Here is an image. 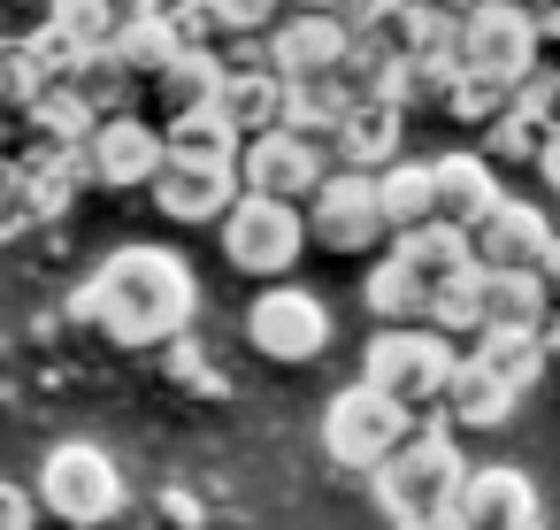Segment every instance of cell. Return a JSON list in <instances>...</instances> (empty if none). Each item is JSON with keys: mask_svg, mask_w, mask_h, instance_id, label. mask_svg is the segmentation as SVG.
Here are the masks:
<instances>
[{"mask_svg": "<svg viewBox=\"0 0 560 530\" xmlns=\"http://www.w3.org/2000/svg\"><path fill=\"white\" fill-rule=\"evenodd\" d=\"M407 407L399 400H384V392H369V384H346V392H330V415H323V453L338 461V469H384L399 446H407Z\"/></svg>", "mask_w": 560, "mask_h": 530, "instance_id": "obj_5", "label": "cell"}, {"mask_svg": "<svg viewBox=\"0 0 560 530\" xmlns=\"http://www.w3.org/2000/svg\"><path fill=\"white\" fill-rule=\"evenodd\" d=\"M162 154H170V162H208V170H238V139H231V124H223L215 108L162 124Z\"/></svg>", "mask_w": 560, "mask_h": 530, "instance_id": "obj_26", "label": "cell"}, {"mask_svg": "<svg viewBox=\"0 0 560 530\" xmlns=\"http://www.w3.org/2000/svg\"><path fill=\"white\" fill-rule=\"evenodd\" d=\"M39 9H47V0H39Z\"/></svg>", "mask_w": 560, "mask_h": 530, "instance_id": "obj_44", "label": "cell"}, {"mask_svg": "<svg viewBox=\"0 0 560 530\" xmlns=\"http://www.w3.org/2000/svg\"><path fill=\"white\" fill-rule=\"evenodd\" d=\"M537 147H545V124L537 116H522V108H506L499 124H483V162H529L537 170Z\"/></svg>", "mask_w": 560, "mask_h": 530, "instance_id": "obj_31", "label": "cell"}, {"mask_svg": "<svg viewBox=\"0 0 560 530\" xmlns=\"http://www.w3.org/2000/svg\"><path fill=\"white\" fill-rule=\"evenodd\" d=\"M376 208H384V231H392V239L438 223V208H430V162H392V170L376 177Z\"/></svg>", "mask_w": 560, "mask_h": 530, "instance_id": "obj_25", "label": "cell"}, {"mask_svg": "<svg viewBox=\"0 0 560 530\" xmlns=\"http://www.w3.org/2000/svg\"><path fill=\"white\" fill-rule=\"evenodd\" d=\"M552 231H560V216H552Z\"/></svg>", "mask_w": 560, "mask_h": 530, "instance_id": "obj_43", "label": "cell"}, {"mask_svg": "<svg viewBox=\"0 0 560 530\" xmlns=\"http://www.w3.org/2000/svg\"><path fill=\"white\" fill-rule=\"evenodd\" d=\"M460 70L522 85L537 70V16L522 9V0H476V9L460 16Z\"/></svg>", "mask_w": 560, "mask_h": 530, "instance_id": "obj_7", "label": "cell"}, {"mask_svg": "<svg viewBox=\"0 0 560 530\" xmlns=\"http://www.w3.org/2000/svg\"><path fill=\"white\" fill-rule=\"evenodd\" d=\"M192 308H200L192 262L170 254V246H116L70 300V315L93 323L116 346H162L192 323Z\"/></svg>", "mask_w": 560, "mask_h": 530, "instance_id": "obj_1", "label": "cell"}, {"mask_svg": "<svg viewBox=\"0 0 560 530\" xmlns=\"http://www.w3.org/2000/svg\"><path fill=\"white\" fill-rule=\"evenodd\" d=\"M392 269L407 277V292L422 300V315H430V300L460 277V269H476V254H468V231H445V223H422V231H407V239H392Z\"/></svg>", "mask_w": 560, "mask_h": 530, "instance_id": "obj_17", "label": "cell"}, {"mask_svg": "<svg viewBox=\"0 0 560 530\" xmlns=\"http://www.w3.org/2000/svg\"><path fill=\"white\" fill-rule=\"evenodd\" d=\"M162 16V0H108V24H116V39L124 32H139V24H154Z\"/></svg>", "mask_w": 560, "mask_h": 530, "instance_id": "obj_36", "label": "cell"}, {"mask_svg": "<svg viewBox=\"0 0 560 530\" xmlns=\"http://www.w3.org/2000/svg\"><path fill=\"white\" fill-rule=\"evenodd\" d=\"M552 216L545 208H529V200H499L476 231H468V254H476V269H529V277H545V262H552Z\"/></svg>", "mask_w": 560, "mask_h": 530, "instance_id": "obj_12", "label": "cell"}, {"mask_svg": "<svg viewBox=\"0 0 560 530\" xmlns=\"http://www.w3.org/2000/svg\"><path fill=\"white\" fill-rule=\"evenodd\" d=\"M399 124H407V108H392V101H376V93H353L346 124L330 131L338 170H353V177H384V170L399 162Z\"/></svg>", "mask_w": 560, "mask_h": 530, "instance_id": "obj_14", "label": "cell"}, {"mask_svg": "<svg viewBox=\"0 0 560 530\" xmlns=\"http://www.w3.org/2000/svg\"><path fill=\"white\" fill-rule=\"evenodd\" d=\"M438 407L453 415V430H499V423L514 415V392H506L491 369H476V361L460 354L453 377H445V392H438Z\"/></svg>", "mask_w": 560, "mask_h": 530, "instance_id": "obj_21", "label": "cell"}, {"mask_svg": "<svg viewBox=\"0 0 560 530\" xmlns=\"http://www.w3.org/2000/svg\"><path fill=\"white\" fill-rule=\"evenodd\" d=\"M453 361H460V354H453L430 323H399V331H376V338H369L361 384H369V392H384V400H399V407L415 415V407H430V400L445 392Z\"/></svg>", "mask_w": 560, "mask_h": 530, "instance_id": "obj_4", "label": "cell"}, {"mask_svg": "<svg viewBox=\"0 0 560 530\" xmlns=\"http://www.w3.org/2000/svg\"><path fill=\"white\" fill-rule=\"evenodd\" d=\"M47 24L78 47V55H101L116 47V24H108V0H47Z\"/></svg>", "mask_w": 560, "mask_h": 530, "instance_id": "obj_30", "label": "cell"}, {"mask_svg": "<svg viewBox=\"0 0 560 530\" xmlns=\"http://www.w3.org/2000/svg\"><path fill=\"white\" fill-rule=\"evenodd\" d=\"M300 223H307V239H315L323 254H361V246H376V239H384V208H376V177H353V170H330V177L315 185V200L300 208Z\"/></svg>", "mask_w": 560, "mask_h": 530, "instance_id": "obj_9", "label": "cell"}, {"mask_svg": "<svg viewBox=\"0 0 560 530\" xmlns=\"http://www.w3.org/2000/svg\"><path fill=\"white\" fill-rule=\"evenodd\" d=\"M0 530H39V499L9 476H0Z\"/></svg>", "mask_w": 560, "mask_h": 530, "instance_id": "obj_35", "label": "cell"}, {"mask_svg": "<svg viewBox=\"0 0 560 530\" xmlns=\"http://www.w3.org/2000/svg\"><path fill=\"white\" fill-rule=\"evenodd\" d=\"M453 124H499L506 108H514V85H499V78H476V70H453V85H445V101H438Z\"/></svg>", "mask_w": 560, "mask_h": 530, "instance_id": "obj_28", "label": "cell"}, {"mask_svg": "<svg viewBox=\"0 0 560 530\" xmlns=\"http://www.w3.org/2000/svg\"><path fill=\"white\" fill-rule=\"evenodd\" d=\"M468 484V453L453 446V430H407V446L376 469V499L399 530H438L453 522V499Z\"/></svg>", "mask_w": 560, "mask_h": 530, "instance_id": "obj_2", "label": "cell"}, {"mask_svg": "<svg viewBox=\"0 0 560 530\" xmlns=\"http://www.w3.org/2000/svg\"><path fill=\"white\" fill-rule=\"evenodd\" d=\"M323 177H330V154H323L315 139L261 131V139L238 147V193H261V200H284V208H307Z\"/></svg>", "mask_w": 560, "mask_h": 530, "instance_id": "obj_8", "label": "cell"}, {"mask_svg": "<svg viewBox=\"0 0 560 530\" xmlns=\"http://www.w3.org/2000/svg\"><path fill=\"white\" fill-rule=\"evenodd\" d=\"M246 338L254 354L269 361H315L330 346V308L307 292V285H269L254 308H246Z\"/></svg>", "mask_w": 560, "mask_h": 530, "instance_id": "obj_10", "label": "cell"}, {"mask_svg": "<svg viewBox=\"0 0 560 530\" xmlns=\"http://www.w3.org/2000/svg\"><path fill=\"white\" fill-rule=\"evenodd\" d=\"M78 162H85V177L131 193V185H154L170 154H162V131L147 116H108V124H93V139L78 147Z\"/></svg>", "mask_w": 560, "mask_h": 530, "instance_id": "obj_13", "label": "cell"}, {"mask_svg": "<svg viewBox=\"0 0 560 530\" xmlns=\"http://www.w3.org/2000/svg\"><path fill=\"white\" fill-rule=\"evenodd\" d=\"M261 62H269L284 85H330V78H346V62H353V32H346L338 16H277Z\"/></svg>", "mask_w": 560, "mask_h": 530, "instance_id": "obj_11", "label": "cell"}, {"mask_svg": "<svg viewBox=\"0 0 560 530\" xmlns=\"http://www.w3.org/2000/svg\"><path fill=\"white\" fill-rule=\"evenodd\" d=\"M154 208L170 223H223L238 200V170H208V162H162V177L147 185Z\"/></svg>", "mask_w": 560, "mask_h": 530, "instance_id": "obj_18", "label": "cell"}, {"mask_svg": "<svg viewBox=\"0 0 560 530\" xmlns=\"http://www.w3.org/2000/svg\"><path fill=\"white\" fill-rule=\"evenodd\" d=\"M453 522L460 530H537V484L522 469H468Z\"/></svg>", "mask_w": 560, "mask_h": 530, "instance_id": "obj_15", "label": "cell"}, {"mask_svg": "<svg viewBox=\"0 0 560 530\" xmlns=\"http://www.w3.org/2000/svg\"><path fill=\"white\" fill-rule=\"evenodd\" d=\"M277 9H284V16H330L338 0H277Z\"/></svg>", "mask_w": 560, "mask_h": 530, "instance_id": "obj_39", "label": "cell"}, {"mask_svg": "<svg viewBox=\"0 0 560 530\" xmlns=\"http://www.w3.org/2000/svg\"><path fill=\"white\" fill-rule=\"evenodd\" d=\"M215 116L231 124V139H261V131H284V78L269 62L254 70H223V93H215Z\"/></svg>", "mask_w": 560, "mask_h": 530, "instance_id": "obj_19", "label": "cell"}, {"mask_svg": "<svg viewBox=\"0 0 560 530\" xmlns=\"http://www.w3.org/2000/svg\"><path fill=\"white\" fill-rule=\"evenodd\" d=\"M468 361H476V369H491V377L522 400V392L545 377V361H552V354H545V331H483V338L468 346Z\"/></svg>", "mask_w": 560, "mask_h": 530, "instance_id": "obj_23", "label": "cell"}, {"mask_svg": "<svg viewBox=\"0 0 560 530\" xmlns=\"http://www.w3.org/2000/svg\"><path fill=\"white\" fill-rule=\"evenodd\" d=\"M208 16H215L223 39H261L284 9H277V0H208Z\"/></svg>", "mask_w": 560, "mask_h": 530, "instance_id": "obj_32", "label": "cell"}, {"mask_svg": "<svg viewBox=\"0 0 560 530\" xmlns=\"http://www.w3.org/2000/svg\"><path fill=\"white\" fill-rule=\"evenodd\" d=\"M47 93V70L32 62L24 39H0V116H32Z\"/></svg>", "mask_w": 560, "mask_h": 530, "instance_id": "obj_29", "label": "cell"}, {"mask_svg": "<svg viewBox=\"0 0 560 530\" xmlns=\"http://www.w3.org/2000/svg\"><path fill=\"white\" fill-rule=\"evenodd\" d=\"M154 108H162V124H177V116H200V108H215V93H223V55H177L154 85Z\"/></svg>", "mask_w": 560, "mask_h": 530, "instance_id": "obj_22", "label": "cell"}, {"mask_svg": "<svg viewBox=\"0 0 560 530\" xmlns=\"http://www.w3.org/2000/svg\"><path fill=\"white\" fill-rule=\"evenodd\" d=\"M499 200L506 193H499V170L483 154H438L430 162V208H438L445 231H476Z\"/></svg>", "mask_w": 560, "mask_h": 530, "instance_id": "obj_16", "label": "cell"}, {"mask_svg": "<svg viewBox=\"0 0 560 530\" xmlns=\"http://www.w3.org/2000/svg\"><path fill=\"white\" fill-rule=\"evenodd\" d=\"M545 354H560V338H545Z\"/></svg>", "mask_w": 560, "mask_h": 530, "instance_id": "obj_42", "label": "cell"}, {"mask_svg": "<svg viewBox=\"0 0 560 530\" xmlns=\"http://www.w3.org/2000/svg\"><path fill=\"white\" fill-rule=\"evenodd\" d=\"M300 246H307L300 208L261 200V193H238V200H231V216H223V262H231L238 277H284V269L300 262Z\"/></svg>", "mask_w": 560, "mask_h": 530, "instance_id": "obj_6", "label": "cell"}, {"mask_svg": "<svg viewBox=\"0 0 560 530\" xmlns=\"http://www.w3.org/2000/svg\"><path fill=\"white\" fill-rule=\"evenodd\" d=\"M407 9H430V16H468L476 0H407Z\"/></svg>", "mask_w": 560, "mask_h": 530, "instance_id": "obj_38", "label": "cell"}, {"mask_svg": "<svg viewBox=\"0 0 560 530\" xmlns=\"http://www.w3.org/2000/svg\"><path fill=\"white\" fill-rule=\"evenodd\" d=\"M32 499H39L55 522L101 530V522H116V507H124V469H116L93 438H62V446H47Z\"/></svg>", "mask_w": 560, "mask_h": 530, "instance_id": "obj_3", "label": "cell"}, {"mask_svg": "<svg viewBox=\"0 0 560 530\" xmlns=\"http://www.w3.org/2000/svg\"><path fill=\"white\" fill-rule=\"evenodd\" d=\"M70 93H78V108L93 116V124H108V116H131V93H139V78L116 62V47H101V55H85L70 78H62Z\"/></svg>", "mask_w": 560, "mask_h": 530, "instance_id": "obj_24", "label": "cell"}, {"mask_svg": "<svg viewBox=\"0 0 560 530\" xmlns=\"http://www.w3.org/2000/svg\"><path fill=\"white\" fill-rule=\"evenodd\" d=\"M545 277L529 269H476V308H483V331H545Z\"/></svg>", "mask_w": 560, "mask_h": 530, "instance_id": "obj_20", "label": "cell"}, {"mask_svg": "<svg viewBox=\"0 0 560 530\" xmlns=\"http://www.w3.org/2000/svg\"><path fill=\"white\" fill-rule=\"evenodd\" d=\"M537 177L560 193V131H545V147H537Z\"/></svg>", "mask_w": 560, "mask_h": 530, "instance_id": "obj_37", "label": "cell"}, {"mask_svg": "<svg viewBox=\"0 0 560 530\" xmlns=\"http://www.w3.org/2000/svg\"><path fill=\"white\" fill-rule=\"evenodd\" d=\"M545 292H560V239H552V262H545Z\"/></svg>", "mask_w": 560, "mask_h": 530, "instance_id": "obj_40", "label": "cell"}, {"mask_svg": "<svg viewBox=\"0 0 560 530\" xmlns=\"http://www.w3.org/2000/svg\"><path fill=\"white\" fill-rule=\"evenodd\" d=\"M346 108H353V93L330 78V85H284V131L292 139H315L323 154H330V131L346 124Z\"/></svg>", "mask_w": 560, "mask_h": 530, "instance_id": "obj_27", "label": "cell"}, {"mask_svg": "<svg viewBox=\"0 0 560 530\" xmlns=\"http://www.w3.org/2000/svg\"><path fill=\"white\" fill-rule=\"evenodd\" d=\"M522 9H529V16H552V9H560V0H522Z\"/></svg>", "mask_w": 560, "mask_h": 530, "instance_id": "obj_41", "label": "cell"}, {"mask_svg": "<svg viewBox=\"0 0 560 530\" xmlns=\"http://www.w3.org/2000/svg\"><path fill=\"white\" fill-rule=\"evenodd\" d=\"M392 9H399V0H338V9H330V16H338V24H346L353 39H369V32H376V24H384Z\"/></svg>", "mask_w": 560, "mask_h": 530, "instance_id": "obj_34", "label": "cell"}, {"mask_svg": "<svg viewBox=\"0 0 560 530\" xmlns=\"http://www.w3.org/2000/svg\"><path fill=\"white\" fill-rule=\"evenodd\" d=\"M514 108H522V116H537L545 131H560V70H545V62H537V70L514 85Z\"/></svg>", "mask_w": 560, "mask_h": 530, "instance_id": "obj_33", "label": "cell"}]
</instances>
